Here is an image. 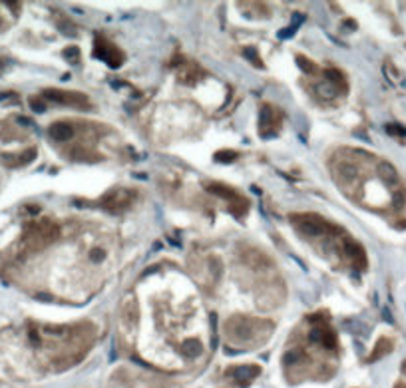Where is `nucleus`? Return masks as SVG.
Listing matches in <instances>:
<instances>
[{"label":"nucleus","mask_w":406,"mask_h":388,"mask_svg":"<svg viewBox=\"0 0 406 388\" xmlns=\"http://www.w3.org/2000/svg\"><path fill=\"white\" fill-rule=\"evenodd\" d=\"M66 56H74V58H78V48H68Z\"/></svg>","instance_id":"nucleus-26"},{"label":"nucleus","mask_w":406,"mask_h":388,"mask_svg":"<svg viewBox=\"0 0 406 388\" xmlns=\"http://www.w3.org/2000/svg\"><path fill=\"white\" fill-rule=\"evenodd\" d=\"M390 351V341L388 338H382V341H378L376 343V349H374V353L371 355V360H376V358H380V356H384L386 353Z\"/></svg>","instance_id":"nucleus-18"},{"label":"nucleus","mask_w":406,"mask_h":388,"mask_svg":"<svg viewBox=\"0 0 406 388\" xmlns=\"http://www.w3.org/2000/svg\"><path fill=\"white\" fill-rule=\"evenodd\" d=\"M342 247H344V255L348 257V261L357 267V269H365L367 265V255H365V249L350 237H344L342 241Z\"/></svg>","instance_id":"nucleus-11"},{"label":"nucleus","mask_w":406,"mask_h":388,"mask_svg":"<svg viewBox=\"0 0 406 388\" xmlns=\"http://www.w3.org/2000/svg\"><path fill=\"white\" fill-rule=\"evenodd\" d=\"M297 64H299V68H301L303 72H307V74H315V72H317L315 64H311L304 56H297Z\"/></svg>","instance_id":"nucleus-21"},{"label":"nucleus","mask_w":406,"mask_h":388,"mask_svg":"<svg viewBox=\"0 0 406 388\" xmlns=\"http://www.w3.org/2000/svg\"><path fill=\"white\" fill-rule=\"evenodd\" d=\"M30 106L34 108V112H44V110H46V104H44L42 100H38V98H32V100H30Z\"/></svg>","instance_id":"nucleus-24"},{"label":"nucleus","mask_w":406,"mask_h":388,"mask_svg":"<svg viewBox=\"0 0 406 388\" xmlns=\"http://www.w3.org/2000/svg\"><path fill=\"white\" fill-rule=\"evenodd\" d=\"M245 56H247V58H249V60H251V62H253V64L255 66H259V68H261V62H259V56H257V52H255V50H251V48H247V50H245Z\"/></svg>","instance_id":"nucleus-23"},{"label":"nucleus","mask_w":406,"mask_h":388,"mask_svg":"<svg viewBox=\"0 0 406 388\" xmlns=\"http://www.w3.org/2000/svg\"><path fill=\"white\" fill-rule=\"evenodd\" d=\"M135 197H137V193L130 187H116L102 197L100 207H104L110 213H120V211H126L128 207H132Z\"/></svg>","instance_id":"nucleus-3"},{"label":"nucleus","mask_w":406,"mask_h":388,"mask_svg":"<svg viewBox=\"0 0 406 388\" xmlns=\"http://www.w3.org/2000/svg\"><path fill=\"white\" fill-rule=\"evenodd\" d=\"M295 30H297V26H295V24H291L287 30H281V32H279V38H289V36L295 32Z\"/></svg>","instance_id":"nucleus-25"},{"label":"nucleus","mask_w":406,"mask_h":388,"mask_svg":"<svg viewBox=\"0 0 406 388\" xmlns=\"http://www.w3.org/2000/svg\"><path fill=\"white\" fill-rule=\"evenodd\" d=\"M311 338L319 345H323L325 349L329 351H335L337 349V336L333 332V328L325 323L323 319H315V326L311 330Z\"/></svg>","instance_id":"nucleus-9"},{"label":"nucleus","mask_w":406,"mask_h":388,"mask_svg":"<svg viewBox=\"0 0 406 388\" xmlns=\"http://www.w3.org/2000/svg\"><path fill=\"white\" fill-rule=\"evenodd\" d=\"M215 160L221 163H231L237 160V154L235 152H229V150H225V152H219L217 156H215Z\"/></svg>","instance_id":"nucleus-20"},{"label":"nucleus","mask_w":406,"mask_h":388,"mask_svg":"<svg viewBox=\"0 0 406 388\" xmlns=\"http://www.w3.org/2000/svg\"><path fill=\"white\" fill-rule=\"evenodd\" d=\"M137 305H135L134 297H128L124 303H122V326L134 330L137 326V321H139V315H137Z\"/></svg>","instance_id":"nucleus-12"},{"label":"nucleus","mask_w":406,"mask_h":388,"mask_svg":"<svg viewBox=\"0 0 406 388\" xmlns=\"http://www.w3.org/2000/svg\"><path fill=\"white\" fill-rule=\"evenodd\" d=\"M42 98L54 102V104H62V106H74V108H90V100L82 92H70V90H46Z\"/></svg>","instance_id":"nucleus-7"},{"label":"nucleus","mask_w":406,"mask_h":388,"mask_svg":"<svg viewBox=\"0 0 406 388\" xmlns=\"http://www.w3.org/2000/svg\"><path fill=\"white\" fill-rule=\"evenodd\" d=\"M209 191L215 193L217 197H221V199H225V201H229L231 211L235 213L237 217H243V215L247 213V209H249V201L239 193V191H235L233 187L219 185V183H211V185H209Z\"/></svg>","instance_id":"nucleus-5"},{"label":"nucleus","mask_w":406,"mask_h":388,"mask_svg":"<svg viewBox=\"0 0 406 388\" xmlns=\"http://www.w3.org/2000/svg\"><path fill=\"white\" fill-rule=\"evenodd\" d=\"M378 173H380V177H382L386 183H396V181H398V173H396V169H394L388 162L378 163Z\"/></svg>","instance_id":"nucleus-16"},{"label":"nucleus","mask_w":406,"mask_h":388,"mask_svg":"<svg viewBox=\"0 0 406 388\" xmlns=\"http://www.w3.org/2000/svg\"><path fill=\"white\" fill-rule=\"evenodd\" d=\"M171 66L177 70L179 80L185 82V84H195V82L203 76L201 70L193 64L191 60H175V62H171Z\"/></svg>","instance_id":"nucleus-10"},{"label":"nucleus","mask_w":406,"mask_h":388,"mask_svg":"<svg viewBox=\"0 0 406 388\" xmlns=\"http://www.w3.org/2000/svg\"><path fill=\"white\" fill-rule=\"evenodd\" d=\"M283 124V112L277 108V106H263L261 108V116H259V131L263 137H271L275 135L279 128Z\"/></svg>","instance_id":"nucleus-6"},{"label":"nucleus","mask_w":406,"mask_h":388,"mask_svg":"<svg viewBox=\"0 0 406 388\" xmlns=\"http://www.w3.org/2000/svg\"><path fill=\"white\" fill-rule=\"evenodd\" d=\"M291 221H293V227H295L299 233H303L304 237H319V235H323V233H327V231L331 229V225H329L323 217L311 215V213L293 215Z\"/></svg>","instance_id":"nucleus-4"},{"label":"nucleus","mask_w":406,"mask_h":388,"mask_svg":"<svg viewBox=\"0 0 406 388\" xmlns=\"http://www.w3.org/2000/svg\"><path fill=\"white\" fill-rule=\"evenodd\" d=\"M104 257H106V251H104V249H100V247H96V249H92V251H90V259H92L94 263H100V261H104Z\"/></svg>","instance_id":"nucleus-22"},{"label":"nucleus","mask_w":406,"mask_h":388,"mask_svg":"<svg viewBox=\"0 0 406 388\" xmlns=\"http://www.w3.org/2000/svg\"><path fill=\"white\" fill-rule=\"evenodd\" d=\"M94 54H96L100 60H104L108 66H112V68H118V66H122V62H124V54H122L112 42H108V40L102 38V36L96 38Z\"/></svg>","instance_id":"nucleus-8"},{"label":"nucleus","mask_w":406,"mask_h":388,"mask_svg":"<svg viewBox=\"0 0 406 388\" xmlns=\"http://www.w3.org/2000/svg\"><path fill=\"white\" fill-rule=\"evenodd\" d=\"M48 133H50V137L56 139V141H68V139H72V135H74V128H72L68 122H56V124L50 126Z\"/></svg>","instance_id":"nucleus-14"},{"label":"nucleus","mask_w":406,"mask_h":388,"mask_svg":"<svg viewBox=\"0 0 406 388\" xmlns=\"http://www.w3.org/2000/svg\"><path fill=\"white\" fill-rule=\"evenodd\" d=\"M183 353L187 356H197L201 353V345H199L197 341H187V343L183 345Z\"/></svg>","instance_id":"nucleus-19"},{"label":"nucleus","mask_w":406,"mask_h":388,"mask_svg":"<svg viewBox=\"0 0 406 388\" xmlns=\"http://www.w3.org/2000/svg\"><path fill=\"white\" fill-rule=\"evenodd\" d=\"M259 328H271V323L259 321V319H249V317H233L225 323L227 336L231 341H237V343L253 341L257 336Z\"/></svg>","instance_id":"nucleus-2"},{"label":"nucleus","mask_w":406,"mask_h":388,"mask_svg":"<svg viewBox=\"0 0 406 388\" xmlns=\"http://www.w3.org/2000/svg\"><path fill=\"white\" fill-rule=\"evenodd\" d=\"M60 237V227L50 219H40L28 225L24 231V239L22 245L26 251H40L44 247H48L50 243H54Z\"/></svg>","instance_id":"nucleus-1"},{"label":"nucleus","mask_w":406,"mask_h":388,"mask_svg":"<svg viewBox=\"0 0 406 388\" xmlns=\"http://www.w3.org/2000/svg\"><path fill=\"white\" fill-rule=\"evenodd\" d=\"M325 74H327V82L333 84L337 90H344L346 88V80H344V76L338 70H327Z\"/></svg>","instance_id":"nucleus-17"},{"label":"nucleus","mask_w":406,"mask_h":388,"mask_svg":"<svg viewBox=\"0 0 406 388\" xmlns=\"http://www.w3.org/2000/svg\"><path fill=\"white\" fill-rule=\"evenodd\" d=\"M261 372V368L259 366H251V364H245V366H237L231 370V376H233V380H235L239 386H247V384H251V380L257 376Z\"/></svg>","instance_id":"nucleus-13"},{"label":"nucleus","mask_w":406,"mask_h":388,"mask_svg":"<svg viewBox=\"0 0 406 388\" xmlns=\"http://www.w3.org/2000/svg\"><path fill=\"white\" fill-rule=\"evenodd\" d=\"M36 156L34 150H28V152H22V154H14L12 158H4V163L10 165V167H18V165H24V163H30Z\"/></svg>","instance_id":"nucleus-15"}]
</instances>
